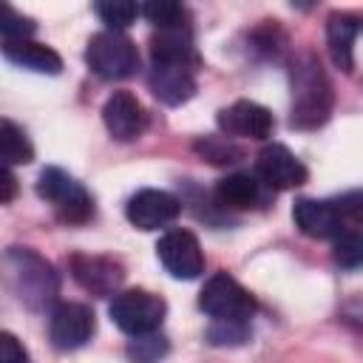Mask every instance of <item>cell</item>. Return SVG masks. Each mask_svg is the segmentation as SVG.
I'll return each mask as SVG.
<instances>
[{
	"label": "cell",
	"mask_w": 363,
	"mask_h": 363,
	"mask_svg": "<svg viewBox=\"0 0 363 363\" xmlns=\"http://www.w3.org/2000/svg\"><path fill=\"white\" fill-rule=\"evenodd\" d=\"M3 267H6V278H9V286L14 289L17 301L26 303L28 309L40 312L57 301V292H60L57 272L34 250L9 247L3 255Z\"/></svg>",
	"instance_id": "obj_1"
},
{
	"label": "cell",
	"mask_w": 363,
	"mask_h": 363,
	"mask_svg": "<svg viewBox=\"0 0 363 363\" xmlns=\"http://www.w3.org/2000/svg\"><path fill=\"white\" fill-rule=\"evenodd\" d=\"M292 82V128H318L332 113V85L312 54H301L289 71Z\"/></svg>",
	"instance_id": "obj_2"
},
{
	"label": "cell",
	"mask_w": 363,
	"mask_h": 363,
	"mask_svg": "<svg viewBox=\"0 0 363 363\" xmlns=\"http://www.w3.org/2000/svg\"><path fill=\"white\" fill-rule=\"evenodd\" d=\"M37 196L45 199L65 224H85L94 216L91 193L62 167H45L37 179Z\"/></svg>",
	"instance_id": "obj_3"
},
{
	"label": "cell",
	"mask_w": 363,
	"mask_h": 363,
	"mask_svg": "<svg viewBox=\"0 0 363 363\" xmlns=\"http://www.w3.org/2000/svg\"><path fill=\"white\" fill-rule=\"evenodd\" d=\"M108 315L125 335L139 337V335L159 332V326L167 315V303L147 289H125V292L113 295Z\"/></svg>",
	"instance_id": "obj_4"
},
{
	"label": "cell",
	"mask_w": 363,
	"mask_h": 363,
	"mask_svg": "<svg viewBox=\"0 0 363 363\" xmlns=\"http://www.w3.org/2000/svg\"><path fill=\"white\" fill-rule=\"evenodd\" d=\"M85 62L99 79H125L139 71V51L122 31H99L88 40Z\"/></svg>",
	"instance_id": "obj_5"
},
{
	"label": "cell",
	"mask_w": 363,
	"mask_h": 363,
	"mask_svg": "<svg viewBox=\"0 0 363 363\" xmlns=\"http://www.w3.org/2000/svg\"><path fill=\"white\" fill-rule=\"evenodd\" d=\"M199 306L213 318V320H244L250 323L252 312H255V298L227 272H216L213 278H207L201 295H199Z\"/></svg>",
	"instance_id": "obj_6"
},
{
	"label": "cell",
	"mask_w": 363,
	"mask_h": 363,
	"mask_svg": "<svg viewBox=\"0 0 363 363\" xmlns=\"http://www.w3.org/2000/svg\"><path fill=\"white\" fill-rule=\"evenodd\" d=\"M156 255L162 267L179 281H193L204 272V252L190 230H167L156 244Z\"/></svg>",
	"instance_id": "obj_7"
},
{
	"label": "cell",
	"mask_w": 363,
	"mask_h": 363,
	"mask_svg": "<svg viewBox=\"0 0 363 363\" xmlns=\"http://www.w3.org/2000/svg\"><path fill=\"white\" fill-rule=\"evenodd\" d=\"M94 329H96V323H94L91 306L77 303V301L57 303L48 318V337L60 352H74V349L85 346L91 340Z\"/></svg>",
	"instance_id": "obj_8"
},
{
	"label": "cell",
	"mask_w": 363,
	"mask_h": 363,
	"mask_svg": "<svg viewBox=\"0 0 363 363\" xmlns=\"http://www.w3.org/2000/svg\"><path fill=\"white\" fill-rule=\"evenodd\" d=\"M255 173L261 182L275 193V190H292L306 182V167L303 162L284 145H267L258 159H255Z\"/></svg>",
	"instance_id": "obj_9"
},
{
	"label": "cell",
	"mask_w": 363,
	"mask_h": 363,
	"mask_svg": "<svg viewBox=\"0 0 363 363\" xmlns=\"http://www.w3.org/2000/svg\"><path fill=\"white\" fill-rule=\"evenodd\" d=\"M218 128L227 139H267L275 128V119L264 105L238 99L218 113Z\"/></svg>",
	"instance_id": "obj_10"
},
{
	"label": "cell",
	"mask_w": 363,
	"mask_h": 363,
	"mask_svg": "<svg viewBox=\"0 0 363 363\" xmlns=\"http://www.w3.org/2000/svg\"><path fill=\"white\" fill-rule=\"evenodd\" d=\"M179 213H182V201L173 193L153 190V187L130 196L128 207H125V216L136 230H159V227L170 224Z\"/></svg>",
	"instance_id": "obj_11"
},
{
	"label": "cell",
	"mask_w": 363,
	"mask_h": 363,
	"mask_svg": "<svg viewBox=\"0 0 363 363\" xmlns=\"http://www.w3.org/2000/svg\"><path fill=\"white\" fill-rule=\"evenodd\" d=\"M102 122L116 142H133L147 125L142 102L130 91H113L102 105Z\"/></svg>",
	"instance_id": "obj_12"
},
{
	"label": "cell",
	"mask_w": 363,
	"mask_h": 363,
	"mask_svg": "<svg viewBox=\"0 0 363 363\" xmlns=\"http://www.w3.org/2000/svg\"><path fill=\"white\" fill-rule=\"evenodd\" d=\"M216 204L224 210H261L269 204L272 190L258 173H230L216 184Z\"/></svg>",
	"instance_id": "obj_13"
},
{
	"label": "cell",
	"mask_w": 363,
	"mask_h": 363,
	"mask_svg": "<svg viewBox=\"0 0 363 363\" xmlns=\"http://www.w3.org/2000/svg\"><path fill=\"white\" fill-rule=\"evenodd\" d=\"M295 227L309 238H335L346 227L335 199H298L292 207Z\"/></svg>",
	"instance_id": "obj_14"
},
{
	"label": "cell",
	"mask_w": 363,
	"mask_h": 363,
	"mask_svg": "<svg viewBox=\"0 0 363 363\" xmlns=\"http://www.w3.org/2000/svg\"><path fill=\"white\" fill-rule=\"evenodd\" d=\"M196 68L179 62H150L147 85L164 105H182L196 94Z\"/></svg>",
	"instance_id": "obj_15"
},
{
	"label": "cell",
	"mask_w": 363,
	"mask_h": 363,
	"mask_svg": "<svg viewBox=\"0 0 363 363\" xmlns=\"http://www.w3.org/2000/svg\"><path fill=\"white\" fill-rule=\"evenodd\" d=\"M71 269H74V278L94 295H111L125 278L116 261L99 258V255H74Z\"/></svg>",
	"instance_id": "obj_16"
},
{
	"label": "cell",
	"mask_w": 363,
	"mask_h": 363,
	"mask_svg": "<svg viewBox=\"0 0 363 363\" xmlns=\"http://www.w3.org/2000/svg\"><path fill=\"white\" fill-rule=\"evenodd\" d=\"M363 31V17L349 14V11H332L326 20V43H329V54L335 60V65L340 71H352V48L357 34Z\"/></svg>",
	"instance_id": "obj_17"
},
{
	"label": "cell",
	"mask_w": 363,
	"mask_h": 363,
	"mask_svg": "<svg viewBox=\"0 0 363 363\" xmlns=\"http://www.w3.org/2000/svg\"><path fill=\"white\" fill-rule=\"evenodd\" d=\"M150 62H179V65H193L196 68L199 57H196L190 26L156 31L153 40H150Z\"/></svg>",
	"instance_id": "obj_18"
},
{
	"label": "cell",
	"mask_w": 363,
	"mask_h": 363,
	"mask_svg": "<svg viewBox=\"0 0 363 363\" xmlns=\"http://www.w3.org/2000/svg\"><path fill=\"white\" fill-rule=\"evenodd\" d=\"M3 57L20 68L37 71V74H60L62 71V60L54 48L34 43V40H23V43H3Z\"/></svg>",
	"instance_id": "obj_19"
},
{
	"label": "cell",
	"mask_w": 363,
	"mask_h": 363,
	"mask_svg": "<svg viewBox=\"0 0 363 363\" xmlns=\"http://www.w3.org/2000/svg\"><path fill=\"white\" fill-rule=\"evenodd\" d=\"M0 156H3V164L6 167L28 164L34 159V147H31L28 136L11 119H3L0 122Z\"/></svg>",
	"instance_id": "obj_20"
},
{
	"label": "cell",
	"mask_w": 363,
	"mask_h": 363,
	"mask_svg": "<svg viewBox=\"0 0 363 363\" xmlns=\"http://www.w3.org/2000/svg\"><path fill=\"white\" fill-rule=\"evenodd\" d=\"M332 258L343 269H357L363 267V230L349 227L340 235L332 238Z\"/></svg>",
	"instance_id": "obj_21"
},
{
	"label": "cell",
	"mask_w": 363,
	"mask_h": 363,
	"mask_svg": "<svg viewBox=\"0 0 363 363\" xmlns=\"http://www.w3.org/2000/svg\"><path fill=\"white\" fill-rule=\"evenodd\" d=\"M142 17L147 23L156 26V31H164V28H179V26H187V11L184 6L173 3V0H150L142 6Z\"/></svg>",
	"instance_id": "obj_22"
},
{
	"label": "cell",
	"mask_w": 363,
	"mask_h": 363,
	"mask_svg": "<svg viewBox=\"0 0 363 363\" xmlns=\"http://www.w3.org/2000/svg\"><path fill=\"white\" fill-rule=\"evenodd\" d=\"M94 11L108 26V31H122L142 14V6L128 3V0H105V3H96Z\"/></svg>",
	"instance_id": "obj_23"
},
{
	"label": "cell",
	"mask_w": 363,
	"mask_h": 363,
	"mask_svg": "<svg viewBox=\"0 0 363 363\" xmlns=\"http://www.w3.org/2000/svg\"><path fill=\"white\" fill-rule=\"evenodd\" d=\"M167 354V340L156 332L150 335H139L128 343V357L133 363H159Z\"/></svg>",
	"instance_id": "obj_24"
},
{
	"label": "cell",
	"mask_w": 363,
	"mask_h": 363,
	"mask_svg": "<svg viewBox=\"0 0 363 363\" xmlns=\"http://www.w3.org/2000/svg\"><path fill=\"white\" fill-rule=\"evenodd\" d=\"M250 337V323L244 320H213L207 329V340L213 346H241Z\"/></svg>",
	"instance_id": "obj_25"
},
{
	"label": "cell",
	"mask_w": 363,
	"mask_h": 363,
	"mask_svg": "<svg viewBox=\"0 0 363 363\" xmlns=\"http://www.w3.org/2000/svg\"><path fill=\"white\" fill-rule=\"evenodd\" d=\"M37 31L34 20L17 14L11 6L3 9V23H0V34H3V43H23V40H31V34Z\"/></svg>",
	"instance_id": "obj_26"
},
{
	"label": "cell",
	"mask_w": 363,
	"mask_h": 363,
	"mask_svg": "<svg viewBox=\"0 0 363 363\" xmlns=\"http://www.w3.org/2000/svg\"><path fill=\"white\" fill-rule=\"evenodd\" d=\"M196 150H199L204 159L216 162V164H224V162H235V156H238V150H235V147L227 142V136H210V139L199 142V145H196Z\"/></svg>",
	"instance_id": "obj_27"
},
{
	"label": "cell",
	"mask_w": 363,
	"mask_h": 363,
	"mask_svg": "<svg viewBox=\"0 0 363 363\" xmlns=\"http://www.w3.org/2000/svg\"><path fill=\"white\" fill-rule=\"evenodd\" d=\"M346 227H363V190H352L335 199Z\"/></svg>",
	"instance_id": "obj_28"
},
{
	"label": "cell",
	"mask_w": 363,
	"mask_h": 363,
	"mask_svg": "<svg viewBox=\"0 0 363 363\" xmlns=\"http://www.w3.org/2000/svg\"><path fill=\"white\" fill-rule=\"evenodd\" d=\"M0 363H31L28 352L23 349V343L11 332L0 335Z\"/></svg>",
	"instance_id": "obj_29"
},
{
	"label": "cell",
	"mask_w": 363,
	"mask_h": 363,
	"mask_svg": "<svg viewBox=\"0 0 363 363\" xmlns=\"http://www.w3.org/2000/svg\"><path fill=\"white\" fill-rule=\"evenodd\" d=\"M0 184H3L0 201H3V204H9V201L14 199V193H17V179H14L11 167H6V164H3V170H0Z\"/></svg>",
	"instance_id": "obj_30"
}]
</instances>
